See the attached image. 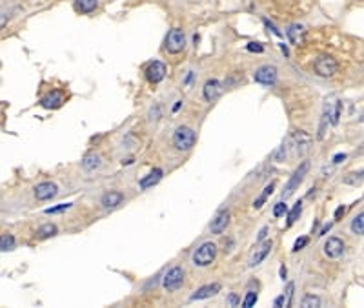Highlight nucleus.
I'll return each instance as SVG.
<instances>
[{"label": "nucleus", "instance_id": "1", "mask_svg": "<svg viewBox=\"0 0 364 308\" xmlns=\"http://www.w3.org/2000/svg\"><path fill=\"white\" fill-rule=\"evenodd\" d=\"M215 257H217V245L209 241L202 243L201 246L195 250V253H193V264L204 268V266H209L215 261Z\"/></svg>", "mask_w": 364, "mask_h": 308}, {"label": "nucleus", "instance_id": "2", "mask_svg": "<svg viewBox=\"0 0 364 308\" xmlns=\"http://www.w3.org/2000/svg\"><path fill=\"white\" fill-rule=\"evenodd\" d=\"M195 140H197V135L195 131L188 126H179V128L175 129L173 133V144L175 148L179 151H188L191 150L193 146H195Z\"/></svg>", "mask_w": 364, "mask_h": 308}, {"label": "nucleus", "instance_id": "3", "mask_svg": "<svg viewBox=\"0 0 364 308\" xmlns=\"http://www.w3.org/2000/svg\"><path fill=\"white\" fill-rule=\"evenodd\" d=\"M308 170H310V164L304 161V163L301 164L297 170H295V174L290 177V181H288V185H286L284 191H282V199H288V197H291L293 193H295V190H297L299 186L303 185V181H304V177H306V174H308Z\"/></svg>", "mask_w": 364, "mask_h": 308}, {"label": "nucleus", "instance_id": "4", "mask_svg": "<svg viewBox=\"0 0 364 308\" xmlns=\"http://www.w3.org/2000/svg\"><path fill=\"white\" fill-rule=\"evenodd\" d=\"M162 285L168 292H177L180 286L184 285V270L180 268V266L169 268L168 272H166V275H164Z\"/></svg>", "mask_w": 364, "mask_h": 308}, {"label": "nucleus", "instance_id": "5", "mask_svg": "<svg viewBox=\"0 0 364 308\" xmlns=\"http://www.w3.org/2000/svg\"><path fill=\"white\" fill-rule=\"evenodd\" d=\"M166 50L169 51V53H180V51L184 50L186 46V35L182 29L175 28L171 29L168 35H166Z\"/></svg>", "mask_w": 364, "mask_h": 308}, {"label": "nucleus", "instance_id": "6", "mask_svg": "<svg viewBox=\"0 0 364 308\" xmlns=\"http://www.w3.org/2000/svg\"><path fill=\"white\" fill-rule=\"evenodd\" d=\"M337 69H339V64L330 55H320L315 61V71L319 73L320 77H333L337 73Z\"/></svg>", "mask_w": 364, "mask_h": 308}, {"label": "nucleus", "instance_id": "7", "mask_svg": "<svg viewBox=\"0 0 364 308\" xmlns=\"http://www.w3.org/2000/svg\"><path fill=\"white\" fill-rule=\"evenodd\" d=\"M253 79L255 82L259 84H264V86H273L277 82V67L275 66H262L259 67L255 75H253Z\"/></svg>", "mask_w": 364, "mask_h": 308}, {"label": "nucleus", "instance_id": "8", "mask_svg": "<svg viewBox=\"0 0 364 308\" xmlns=\"http://www.w3.org/2000/svg\"><path fill=\"white\" fill-rule=\"evenodd\" d=\"M164 77H166V66H164L162 62L153 61L150 66L146 67V79L150 80L152 84H157V82H160Z\"/></svg>", "mask_w": 364, "mask_h": 308}, {"label": "nucleus", "instance_id": "9", "mask_svg": "<svg viewBox=\"0 0 364 308\" xmlns=\"http://www.w3.org/2000/svg\"><path fill=\"white\" fill-rule=\"evenodd\" d=\"M222 91H224V88H222V84L218 82L217 79H209L204 84V99H206L208 102H215L218 99V97L222 95Z\"/></svg>", "mask_w": 364, "mask_h": 308}, {"label": "nucleus", "instance_id": "10", "mask_svg": "<svg viewBox=\"0 0 364 308\" xmlns=\"http://www.w3.org/2000/svg\"><path fill=\"white\" fill-rule=\"evenodd\" d=\"M228 224H230V212L228 210H222V212H218L215 215V219L211 221L209 224V230H211V234L215 236H220L226 228H228Z\"/></svg>", "mask_w": 364, "mask_h": 308}, {"label": "nucleus", "instance_id": "11", "mask_svg": "<svg viewBox=\"0 0 364 308\" xmlns=\"http://www.w3.org/2000/svg\"><path fill=\"white\" fill-rule=\"evenodd\" d=\"M58 193V188L53 183H40V185L35 186V197L39 201H50Z\"/></svg>", "mask_w": 364, "mask_h": 308}, {"label": "nucleus", "instance_id": "12", "mask_svg": "<svg viewBox=\"0 0 364 308\" xmlns=\"http://www.w3.org/2000/svg\"><path fill=\"white\" fill-rule=\"evenodd\" d=\"M324 253L330 259L341 257L342 253H344V243H342V239H339V237H330L324 245Z\"/></svg>", "mask_w": 364, "mask_h": 308}, {"label": "nucleus", "instance_id": "13", "mask_svg": "<svg viewBox=\"0 0 364 308\" xmlns=\"http://www.w3.org/2000/svg\"><path fill=\"white\" fill-rule=\"evenodd\" d=\"M40 104H42V108H46V110H56V108H60L62 104H64V93H62V91H51V93H48V95L40 101Z\"/></svg>", "mask_w": 364, "mask_h": 308}, {"label": "nucleus", "instance_id": "14", "mask_svg": "<svg viewBox=\"0 0 364 308\" xmlns=\"http://www.w3.org/2000/svg\"><path fill=\"white\" fill-rule=\"evenodd\" d=\"M124 202V193L120 191H107L106 195L102 197V208H106V210H113V208H118L120 204Z\"/></svg>", "mask_w": 364, "mask_h": 308}, {"label": "nucleus", "instance_id": "15", "mask_svg": "<svg viewBox=\"0 0 364 308\" xmlns=\"http://www.w3.org/2000/svg\"><path fill=\"white\" fill-rule=\"evenodd\" d=\"M286 35H288V39H290L291 44H303L304 39H306V28L304 26H301V24H291L290 28H288V31H286Z\"/></svg>", "mask_w": 364, "mask_h": 308}, {"label": "nucleus", "instance_id": "16", "mask_svg": "<svg viewBox=\"0 0 364 308\" xmlns=\"http://www.w3.org/2000/svg\"><path fill=\"white\" fill-rule=\"evenodd\" d=\"M220 288L222 286L218 285V283H213V285H206L202 286V288H199V290L191 296V301H201V299H208V297H213L217 296L218 292H220Z\"/></svg>", "mask_w": 364, "mask_h": 308}, {"label": "nucleus", "instance_id": "17", "mask_svg": "<svg viewBox=\"0 0 364 308\" xmlns=\"http://www.w3.org/2000/svg\"><path fill=\"white\" fill-rule=\"evenodd\" d=\"M271 246H273V243L271 241H264L262 246L259 248L257 252H255V255L252 257V261H250V266L253 268V266H259V264L262 263L264 259L269 255V252H271Z\"/></svg>", "mask_w": 364, "mask_h": 308}, {"label": "nucleus", "instance_id": "18", "mask_svg": "<svg viewBox=\"0 0 364 308\" xmlns=\"http://www.w3.org/2000/svg\"><path fill=\"white\" fill-rule=\"evenodd\" d=\"M160 179H162V170L155 168L153 172H150V174L146 175L144 179L140 181V188H142V190H148V188H152V186L157 185Z\"/></svg>", "mask_w": 364, "mask_h": 308}, {"label": "nucleus", "instance_id": "19", "mask_svg": "<svg viewBox=\"0 0 364 308\" xmlns=\"http://www.w3.org/2000/svg\"><path fill=\"white\" fill-rule=\"evenodd\" d=\"M97 6H99V0H75V7H77V11L84 13V15L95 11Z\"/></svg>", "mask_w": 364, "mask_h": 308}, {"label": "nucleus", "instance_id": "20", "mask_svg": "<svg viewBox=\"0 0 364 308\" xmlns=\"http://www.w3.org/2000/svg\"><path fill=\"white\" fill-rule=\"evenodd\" d=\"M102 164L101 161V155H97V153H90V155H86L84 161H82V166H84V170H88V172H95L99 166Z\"/></svg>", "mask_w": 364, "mask_h": 308}, {"label": "nucleus", "instance_id": "21", "mask_svg": "<svg viewBox=\"0 0 364 308\" xmlns=\"http://www.w3.org/2000/svg\"><path fill=\"white\" fill-rule=\"evenodd\" d=\"M37 236H39V239H48V237H53L56 236V226L55 224H44V226H40L39 232H37Z\"/></svg>", "mask_w": 364, "mask_h": 308}, {"label": "nucleus", "instance_id": "22", "mask_svg": "<svg viewBox=\"0 0 364 308\" xmlns=\"http://www.w3.org/2000/svg\"><path fill=\"white\" fill-rule=\"evenodd\" d=\"M273 190H275V183H269L268 186H266V188H264V191H262V195L259 197L257 201L253 202V208H260L264 204V201H266V199H268L269 195H271V193H273Z\"/></svg>", "mask_w": 364, "mask_h": 308}, {"label": "nucleus", "instance_id": "23", "mask_svg": "<svg viewBox=\"0 0 364 308\" xmlns=\"http://www.w3.org/2000/svg\"><path fill=\"white\" fill-rule=\"evenodd\" d=\"M293 139L297 142V150H301V151H303L304 148L310 144V140H312L304 131H293Z\"/></svg>", "mask_w": 364, "mask_h": 308}, {"label": "nucleus", "instance_id": "24", "mask_svg": "<svg viewBox=\"0 0 364 308\" xmlns=\"http://www.w3.org/2000/svg\"><path fill=\"white\" fill-rule=\"evenodd\" d=\"M352 232L355 236H363L364 234V215L363 213H359L357 217L352 221Z\"/></svg>", "mask_w": 364, "mask_h": 308}, {"label": "nucleus", "instance_id": "25", "mask_svg": "<svg viewBox=\"0 0 364 308\" xmlns=\"http://www.w3.org/2000/svg\"><path fill=\"white\" fill-rule=\"evenodd\" d=\"M15 246V237L11 234H2L0 236V252H4V250H11Z\"/></svg>", "mask_w": 364, "mask_h": 308}, {"label": "nucleus", "instance_id": "26", "mask_svg": "<svg viewBox=\"0 0 364 308\" xmlns=\"http://www.w3.org/2000/svg\"><path fill=\"white\" fill-rule=\"evenodd\" d=\"M301 307H303V308H319L320 307V299L317 296H312V294H308V296L303 297Z\"/></svg>", "mask_w": 364, "mask_h": 308}, {"label": "nucleus", "instance_id": "27", "mask_svg": "<svg viewBox=\"0 0 364 308\" xmlns=\"http://www.w3.org/2000/svg\"><path fill=\"white\" fill-rule=\"evenodd\" d=\"M301 212H303V202L299 201L295 206H293V210L290 212V215H288V226H291V224L295 223L299 219V215H301Z\"/></svg>", "mask_w": 364, "mask_h": 308}, {"label": "nucleus", "instance_id": "28", "mask_svg": "<svg viewBox=\"0 0 364 308\" xmlns=\"http://www.w3.org/2000/svg\"><path fill=\"white\" fill-rule=\"evenodd\" d=\"M255 303H257V294H255V292H248L246 299H244V303H242V307H244V308H252Z\"/></svg>", "mask_w": 364, "mask_h": 308}, {"label": "nucleus", "instance_id": "29", "mask_svg": "<svg viewBox=\"0 0 364 308\" xmlns=\"http://www.w3.org/2000/svg\"><path fill=\"white\" fill-rule=\"evenodd\" d=\"M284 159H286V146L280 144L279 148H277V151L273 153V161L275 163H282Z\"/></svg>", "mask_w": 364, "mask_h": 308}, {"label": "nucleus", "instance_id": "30", "mask_svg": "<svg viewBox=\"0 0 364 308\" xmlns=\"http://www.w3.org/2000/svg\"><path fill=\"white\" fill-rule=\"evenodd\" d=\"M363 183V174H352V177H346L344 179V185H353L357 186Z\"/></svg>", "mask_w": 364, "mask_h": 308}, {"label": "nucleus", "instance_id": "31", "mask_svg": "<svg viewBox=\"0 0 364 308\" xmlns=\"http://www.w3.org/2000/svg\"><path fill=\"white\" fill-rule=\"evenodd\" d=\"M286 212H288L286 202H277V204H275V208H273V215H275V217H282Z\"/></svg>", "mask_w": 364, "mask_h": 308}, {"label": "nucleus", "instance_id": "32", "mask_svg": "<svg viewBox=\"0 0 364 308\" xmlns=\"http://www.w3.org/2000/svg\"><path fill=\"white\" fill-rule=\"evenodd\" d=\"M71 208V202H66V204H58V206H53V208H48L46 213H60V212H66Z\"/></svg>", "mask_w": 364, "mask_h": 308}, {"label": "nucleus", "instance_id": "33", "mask_svg": "<svg viewBox=\"0 0 364 308\" xmlns=\"http://www.w3.org/2000/svg\"><path fill=\"white\" fill-rule=\"evenodd\" d=\"M308 243H310L308 237H301V239H297V241H295V245H293V252H299V250H303V248L306 246Z\"/></svg>", "mask_w": 364, "mask_h": 308}, {"label": "nucleus", "instance_id": "34", "mask_svg": "<svg viewBox=\"0 0 364 308\" xmlns=\"http://www.w3.org/2000/svg\"><path fill=\"white\" fill-rule=\"evenodd\" d=\"M293 283H290L288 285V290H286V296H284V307H290L291 305V297H293Z\"/></svg>", "mask_w": 364, "mask_h": 308}, {"label": "nucleus", "instance_id": "35", "mask_svg": "<svg viewBox=\"0 0 364 308\" xmlns=\"http://www.w3.org/2000/svg\"><path fill=\"white\" fill-rule=\"evenodd\" d=\"M158 119H160V106H155L152 112H150V121H152V123H157Z\"/></svg>", "mask_w": 364, "mask_h": 308}, {"label": "nucleus", "instance_id": "36", "mask_svg": "<svg viewBox=\"0 0 364 308\" xmlns=\"http://www.w3.org/2000/svg\"><path fill=\"white\" fill-rule=\"evenodd\" d=\"M246 48H248V50H250V51H255V53H262V51H264L262 46L257 44V42H252V44H248Z\"/></svg>", "mask_w": 364, "mask_h": 308}, {"label": "nucleus", "instance_id": "37", "mask_svg": "<svg viewBox=\"0 0 364 308\" xmlns=\"http://www.w3.org/2000/svg\"><path fill=\"white\" fill-rule=\"evenodd\" d=\"M266 236H268V226H264V228L260 230V232H259L257 241H259V243H260V241H264V239H266Z\"/></svg>", "mask_w": 364, "mask_h": 308}, {"label": "nucleus", "instance_id": "38", "mask_svg": "<svg viewBox=\"0 0 364 308\" xmlns=\"http://www.w3.org/2000/svg\"><path fill=\"white\" fill-rule=\"evenodd\" d=\"M344 159H346V153H337L335 157H333V163H335V164H341Z\"/></svg>", "mask_w": 364, "mask_h": 308}, {"label": "nucleus", "instance_id": "39", "mask_svg": "<svg viewBox=\"0 0 364 308\" xmlns=\"http://www.w3.org/2000/svg\"><path fill=\"white\" fill-rule=\"evenodd\" d=\"M7 20H9V15H6V13H4V15H0V29L6 26Z\"/></svg>", "mask_w": 364, "mask_h": 308}, {"label": "nucleus", "instance_id": "40", "mask_svg": "<svg viewBox=\"0 0 364 308\" xmlns=\"http://www.w3.org/2000/svg\"><path fill=\"white\" fill-rule=\"evenodd\" d=\"M344 212H346V208L344 206H339L335 210V219H341V215H344Z\"/></svg>", "mask_w": 364, "mask_h": 308}, {"label": "nucleus", "instance_id": "41", "mask_svg": "<svg viewBox=\"0 0 364 308\" xmlns=\"http://www.w3.org/2000/svg\"><path fill=\"white\" fill-rule=\"evenodd\" d=\"M275 307H284V296H280L275 299Z\"/></svg>", "mask_w": 364, "mask_h": 308}, {"label": "nucleus", "instance_id": "42", "mask_svg": "<svg viewBox=\"0 0 364 308\" xmlns=\"http://www.w3.org/2000/svg\"><path fill=\"white\" fill-rule=\"evenodd\" d=\"M230 303L233 305V307H235V305H239V297H237L235 294H231V296H230Z\"/></svg>", "mask_w": 364, "mask_h": 308}, {"label": "nucleus", "instance_id": "43", "mask_svg": "<svg viewBox=\"0 0 364 308\" xmlns=\"http://www.w3.org/2000/svg\"><path fill=\"white\" fill-rule=\"evenodd\" d=\"M280 277H282V279L286 277V266H280Z\"/></svg>", "mask_w": 364, "mask_h": 308}]
</instances>
